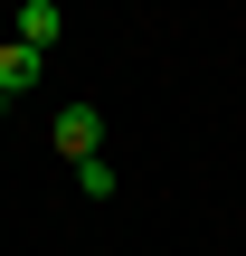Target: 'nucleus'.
<instances>
[{"instance_id": "1", "label": "nucleus", "mask_w": 246, "mask_h": 256, "mask_svg": "<svg viewBox=\"0 0 246 256\" xmlns=\"http://www.w3.org/2000/svg\"><path fill=\"white\" fill-rule=\"evenodd\" d=\"M57 152H66V162H95V152H104V114H95V104H57Z\"/></svg>"}, {"instance_id": "2", "label": "nucleus", "mask_w": 246, "mask_h": 256, "mask_svg": "<svg viewBox=\"0 0 246 256\" xmlns=\"http://www.w3.org/2000/svg\"><path fill=\"white\" fill-rule=\"evenodd\" d=\"M9 38H19V48H38V57H47V48H57V38H66V19H57V0H19V19H9Z\"/></svg>"}, {"instance_id": "3", "label": "nucleus", "mask_w": 246, "mask_h": 256, "mask_svg": "<svg viewBox=\"0 0 246 256\" xmlns=\"http://www.w3.org/2000/svg\"><path fill=\"white\" fill-rule=\"evenodd\" d=\"M38 76H47V57H38V48H19V38H0V95H28Z\"/></svg>"}, {"instance_id": "4", "label": "nucleus", "mask_w": 246, "mask_h": 256, "mask_svg": "<svg viewBox=\"0 0 246 256\" xmlns=\"http://www.w3.org/2000/svg\"><path fill=\"white\" fill-rule=\"evenodd\" d=\"M76 190H85V200H114V190H123V171L95 152V162H76Z\"/></svg>"}]
</instances>
